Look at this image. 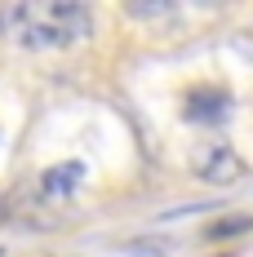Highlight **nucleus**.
Here are the masks:
<instances>
[{"label": "nucleus", "mask_w": 253, "mask_h": 257, "mask_svg": "<svg viewBox=\"0 0 253 257\" xmlns=\"http://www.w3.org/2000/svg\"><path fill=\"white\" fill-rule=\"evenodd\" d=\"M0 31L23 49H67L94 31V18L76 0H23L0 9Z\"/></svg>", "instance_id": "obj_1"}, {"label": "nucleus", "mask_w": 253, "mask_h": 257, "mask_svg": "<svg viewBox=\"0 0 253 257\" xmlns=\"http://www.w3.org/2000/svg\"><path fill=\"white\" fill-rule=\"evenodd\" d=\"M196 173H200L204 182H218V186H222V182H235V178H240V173H244V164H240V155L231 151V147L213 142V147L196 160Z\"/></svg>", "instance_id": "obj_2"}, {"label": "nucleus", "mask_w": 253, "mask_h": 257, "mask_svg": "<svg viewBox=\"0 0 253 257\" xmlns=\"http://www.w3.org/2000/svg\"><path fill=\"white\" fill-rule=\"evenodd\" d=\"M80 178H85V164L71 160V164H53V169H45L36 186H40V195H49V200H67V195H76Z\"/></svg>", "instance_id": "obj_3"}, {"label": "nucleus", "mask_w": 253, "mask_h": 257, "mask_svg": "<svg viewBox=\"0 0 253 257\" xmlns=\"http://www.w3.org/2000/svg\"><path fill=\"white\" fill-rule=\"evenodd\" d=\"M0 222H5V200H0Z\"/></svg>", "instance_id": "obj_4"}]
</instances>
